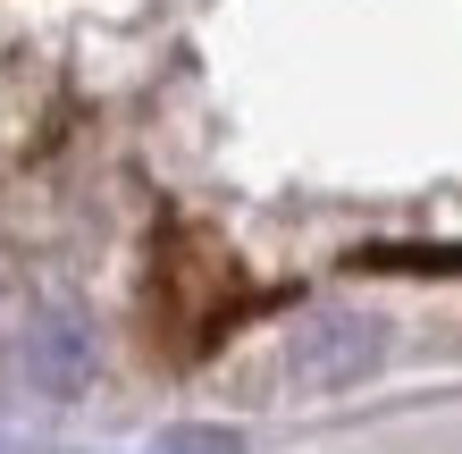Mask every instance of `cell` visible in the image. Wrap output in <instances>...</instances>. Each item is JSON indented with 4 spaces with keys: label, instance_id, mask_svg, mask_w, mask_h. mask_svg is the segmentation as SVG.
<instances>
[{
    "label": "cell",
    "instance_id": "3",
    "mask_svg": "<svg viewBox=\"0 0 462 454\" xmlns=\"http://www.w3.org/2000/svg\"><path fill=\"white\" fill-rule=\"evenodd\" d=\"M345 270H387V278H462V245H362Z\"/></svg>",
    "mask_w": 462,
    "mask_h": 454
},
{
    "label": "cell",
    "instance_id": "1",
    "mask_svg": "<svg viewBox=\"0 0 462 454\" xmlns=\"http://www.w3.org/2000/svg\"><path fill=\"white\" fill-rule=\"evenodd\" d=\"M378 354H387L378 320H362V311H311L303 329H294V345H286V370L303 387L337 395V387H362L378 370Z\"/></svg>",
    "mask_w": 462,
    "mask_h": 454
},
{
    "label": "cell",
    "instance_id": "2",
    "mask_svg": "<svg viewBox=\"0 0 462 454\" xmlns=\"http://www.w3.org/2000/svg\"><path fill=\"white\" fill-rule=\"evenodd\" d=\"M25 370L42 379V395H76V387H85V370H93L85 329H76V320H42L34 345H25Z\"/></svg>",
    "mask_w": 462,
    "mask_h": 454
},
{
    "label": "cell",
    "instance_id": "4",
    "mask_svg": "<svg viewBox=\"0 0 462 454\" xmlns=\"http://www.w3.org/2000/svg\"><path fill=\"white\" fill-rule=\"evenodd\" d=\"M160 454H244V438L210 430V421H185V430H160Z\"/></svg>",
    "mask_w": 462,
    "mask_h": 454
}]
</instances>
